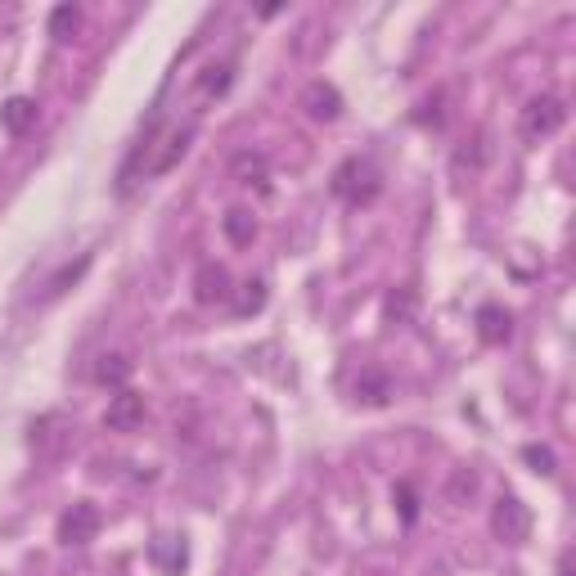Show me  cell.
<instances>
[{"mask_svg":"<svg viewBox=\"0 0 576 576\" xmlns=\"http://www.w3.org/2000/svg\"><path fill=\"white\" fill-rule=\"evenodd\" d=\"M189 144H194V126H162V131H153L149 135V144H144V153H140V167H144V176H167L171 167H180V158L189 153Z\"/></svg>","mask_w":576,"mask_h":576,"instance_id":"cell-1","label":"cell"},{"mask_svg":"<svg viewBox=\"0 0 576 576\" xmlns=\"http://www.w3.org/2000/svg\"><path fill=\"white\" fill-rule=\"evenodd\" d=\"M378 189H383V171H378L369 158H347L338 171H333V194L347 198L351 207L374 203Z\"/></svg>","mask_w":576,"mask_h":576,"instance_id":"cell-2","label":"cell"},{"mask_svg":"<svg viewBox=\"0 0 576 576\" xmlns=\"http://www.w3.org/2000/svg\"><path fill=\"white\" fill-rule=\"evenodd\" d=\"M563 122H567L563 99H558V95H536V99H527V108H522L518 135L527 144H540V140H549L554 131H563Z\"/></svg>","mask_w":576,"mask_h":576,"instance_id":"cell-3","label":"cell"},{"mask_svg":"<svg viewBox=\"0 0 576 576\" xmlns=\"http://www.w3.org/2000/svg\"><path fill=\"white\" fill-rule=\"evenodd\" d=\"M491 531L504 540V545H522V540H527V531H531L527 504H522L518 495H500V500H495V509H491Z\"/></svg>","mask_w":576,"mask_h":576,"instance_id":"cell-4","label":"cell"},{"mask_svg":"<svg viewBox=\"0 0 576 576\" xmlns=\"http://www.w3.org/2000/svg\"><path fill=\"white\" fill-rule=\"evenodd\" d=\"M95 536H99V509L90 500H77L59 518V540L63 545H90Z\"/></svg>","mask_w":576,"mask_h":576,"instance_id":"cell-5","label":"cell"},{"mask_svg":"<svg viewBox=\"0 0 576 576\" xmlns=\"http://www.w3.org/2000/svg\"><path fill=\"white\" fill-rule=\"evenodd\" d=\"M144 423V396L122 387L117 396H108V410H104V428L108 432H135Z\"/></svg>","mask_w":576,"mask_h":576,"instance_id":"cell-6","label":"cell"},{"mask_svg":"<svg viewBox=\"0 0 576 576\" xmlns=\"http://www.w3.org/2000/svg\"><path fill=\"white\" fill-rule=\"evenodd\" d=\"M230 180H234V185H243V189H261V194H266V189H270L266 153H261V149H239L230 158Z\"/></svg>","mask_w":576,"mask_h":576,"instance_id":"cell-7","label":"cell"},{"mask_svg":"<svg viewBox=\"0 0 576 576\" xmlns=\"http://www.w3.org/2000/svg\"><path fill=\"white\" fill-rule=\"evenodd\" d=\"M234 284H230V270L221 266V261H203L194 275V297L203 306H216V302H230Z\"/></svg>","mask_w":576,"mask_h":576,"instance_id":"cell-8","label":"cell"},{"mask_svg":"<svg viewBox=\"0 0 576 576\" xmlns=\"http://www.w3.org/2000/svg\"><path fill=\"white\" fill-rule=\"evenodd\" d=\"M230 81H234V63L230 59L207 63V68L194 77V104H216V99L230 90Z\"/></svg>","mask_w":576,"mask_h":576,"instance_id":"cell-9","label":"cell"},{"mask_svg":"<svg viewBox=\"0 0 576 576\" xmlns=\"http://www.w3.org/2000/svg\"><path fill=\"white\" fill-rule=\"evenodd\" d=\"M302 108L306 117H315V122H333V117L342 113V95L333 81H311V86L302 90Z\"/></svg>","mask_w":576,"mask_h":576,"instance_id":"cell-10","label":"cell"},{"mask_svg":"<svg viewBox=\"0 0 576 576\" xmlns=\"http://www.w3.org/2000/svg\"><path fill=\"white\" fill-rule=\"evenodd\" d=\"M509 333H513V320H509V311H504V306L486 302L482 311H477V338H482L486 347H504V342H509Z\"/></svg>","mask_w":576,"mask_h":576,"instance_id":"cell-11","label":"cell"},{"mask_svg":"<svg viewBox=\"0 0 576 576\" xmlns=\"http://www.w3.org/2000/svg\"><path fill=\"white\" fill-rule=\"evenodd\" d=\"M131 369H135V360L126 356V351H108V356H99V365H95V383L122 392V383L131 378Z\"/></svg>","mask_w":576,"mask_h":576,"instance_id":"cell-12","label":"cell"},{"mask_svg":"<svg viewBox=\"0 0 576 576\" xmlns=\"http://www.w3.org/2000/svg\"><path fill=\"white\" fill-rule=\"evenodd\" d=\"M221 230L230 243H239V248H248L252 239H257V216L248 212V207H230V212L221 216Z\"/></svg>","mask_w":576,"mask_h":576,"instance_id":"cell-13","label":"cell"},{"mask_svg":"<svg viewBox=\"0 0 576 576\" xmlns=\"http://www.w3.org/2000/svg\"><path fill=\"white\" fill-rule=\"evenodd\" d=\"M387 396H392V378H387L383 369H360V378H356V401H365V405H387Z\"/></svg>","mask_w":576,"mask_h":576,"instance_id":"cell-14","label":"cell"},{"mask_svg":"<svg viewBox=\"0 0 576 576\" xmlns=\"http://www.w3.org/2000/svg\"><path fill=\"white\" fill-rule=\"evenodd\" d=\"M0 122H5V131H9V135H23L27 126H36V99L14 95L5 108H0Z\"/></svg>","mask_w":576,"mask_h":576,"instance_id":"cell-15","label":"cell"},{"mask_svg":"<svg viewBox=\"0 0 576 576\" xmlns=\"http://www.w3.org/2000/svg\"><path fill=\"white\" fill-rule=\"evenodd\" d=\"M230 306H234V315H257L261 306H266V284H261V279L239 284V293H230Z\"/></svg>","mask_w":576,"mask_h":576,"instance_id":"cell-16","label":"cell"},{"mask_svg":"<svg viewBox=\"0 0 576 576\" xmlns=\"http://www.w3.org/2000/svg\"><path fill=\"white\" fill-rule=\"evenodd\" d=\"M81 32V9L77 5H59L50 14V36H59V41H72V36Z\"/></svg>","mask_w":576,"mask_h":576,"instance_id":"cell-17","label":"cell"},{"mask_svg":"<svg viewBox=\"0 0 576 576\" xmlns=\"http://www.w3.org/2000/svg\"><path fill=\"white\" fill-rule=\"evenodd\" d=\"M486 158H491V135H486V131H477V135H473V149H464V153H459V158H455V167H459V171H464V167H468V171H477Z\"/></svg>","mask_w":576,"mask_h":576,"instance_id":"cell-18","label":"cell"},{"mask_svg":"<svg viewBox=\"0 0 576 576\" xmlns=\"http://www.w3.org/2000/svg\"><path fill=\"white\" fill-rule=\"evenodd\" d=\"M464 495H468V500L477 495V477L468 473V468H459V473L450 477V504H464Z\"/></svg>","mask_w":576,"mask_h":576,"instance_id":"cell-19","label":"cell"},{"mask_svg":"<svg viewBox=\"0 0 576 576\" xmlns=\"http://www.w3.org/2000/svg\"><path fill=\"white\" fill-rule=\"evenodd\" d=\"M522 459H527L531 468H536V473H554V450L549 446H522Z\"/></svg>","mask_w":576,"mask_h":576,"instance_id":"cell-20","label":"cell"},{"mask_svg":"<svg viewBox=\"0 0 576 576\" xmlns=\"http://www.w3.org/2000/svg\"><path fill=\"white\" fill-rule=\"evenodd\" d=\"M396 500H401V518L405 522H414V518H419V504H414V491H410V486H396Z\"/></svg>","mask_w":576,"mask_h":576,"instance_id":"cell-21","label":"cell"},{"mask_svg":"<svg viewBox=\"0 0 576 576\" xmlns=\"http://www.w3.org/2000/svg\"><path fill=\"white\" fill-rule=\"evenodd\" d=\"M558 576H572V563H567V558H563V563H558Z\"/></svg>","mask_w":576,"mask_h":576,"instance_id":"cell-22","label":"cell"}]
</instances>
